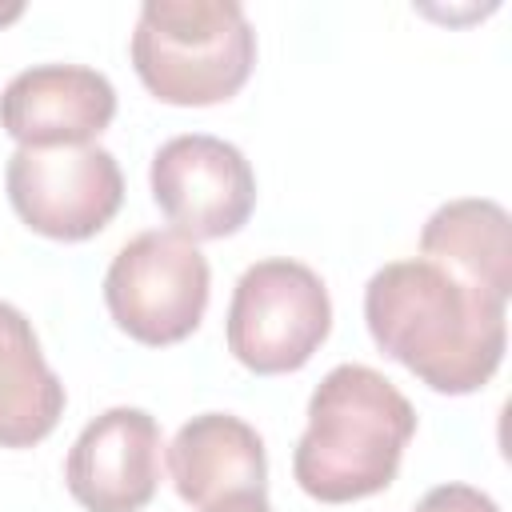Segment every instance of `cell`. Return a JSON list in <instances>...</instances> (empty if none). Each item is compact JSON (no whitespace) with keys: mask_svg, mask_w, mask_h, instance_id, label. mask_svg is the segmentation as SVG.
<instances>
[{"mask_svg":"<svg viewBox=\"0 0 512 512\" xmlns=\"http://www.w3.org/2000/svg\"><path fill=\"white\" fill-rule=\"evenodd\" d=\"M412 432L416 412L388 376L368 364H340L308 400V428L292 452V476L324 504L376 496L396 480Z\"/></svg>","mask_w":512,"mask_h":512,"instance_id":"obj_2","label":"cell"},{"mask_svg":"<svg viewBox=\"0 0 512 512\" xmlns=\"http://www.w3.org/2000/svg\"><path fill=\"white\" fill-rule=\"evenodd\" d=\"M168 472L180 500L204 512L220 500L264 492V480H268L264 440L240 416L204 412V416H192L172 436Z\"/></svg>","mask_w":512,"mask_h":512,"instance_id":"obj_10","label":"cell"},{"mask_svg":"<svg viewBox=\"0 0 512 512\" xmlns=\"http://www.w3.org/2000/svg\"><path fill=\"white\" fill-rule=\"evenodd\" d=\"M152 200L184 240H220L248 224L256 176L244 152L220 136H172L152 156Z\"/></svg>","mask_w":512,"mask_h":512,"instance_id":"obj_7","label":"cell"},{"mask_svg":"<svg viewBox=\"0 0 512 512\" xmlns=\"http://www.w3.org/2000/svg\"><path fill=\"white\" fill-rule=\"evenodd\" d=\"M20 16V4H12V8H0V24H8V20H16Z\"/></svg>","mask_w":512,"mask_h":512,"instance_id":"obj_15","label":"cell"},{"mask_svg":"<svg viewBox=\"0 0 512 512\" xmlns=\"http://www.w3.org/2000/svg\"><path fill=\"white\" fill-rule=\"evenodd\" d=\"M64 480L88 512H140L160 484V424L144 408L100 412L76 436Z\"/></svg>","mask_w":512,"mask_h":512,"instance_id":"obj_8","label":"cell"},{"mask_svg":"<svg viewBox=\"0 0 512 512\" xmlns=\"http://www.w3.org/2000/svg\"><path fill=\"white\" fill-rule=\"evenodd\" d=\"M64 416V384L48 368L20 308L0 300V448L40 444Z\"/></svg>","mask_w":512,"mask_h":512,"instance_id":"obj_12","label":"cell"},{"mask_svg":"<svg viewBox=\"0 0 512 512\" xmlns=\"http://www.w3.org/2000/svg\"><path fill=\"white\" fill-rule=\"evenodd\" d=\"M416 512H500L492 496H484L480 488H468V484H440L432 488Z\"/></svg>","mask_w":512,"mask_h":512,"instance_id":"obj_13","label":"cell"},{"mask_svg":"<svg viewBox=\"0 0 512 512\" xmlns=\"http://www.w3.org/2000/svg\"><path fill=\"white\" fill-rule=\"evenodd\" d=\"M364 320L384 356L444 396L484 388L508 344V304L420 256L384 264L368 280Z\"/></svg>","mask_w":512,"mask_h":512,"instance_id":"obj_1","label":"cell"},{"mask_svg":"<svg viewBox=\"0 0 512 512\" xmlns=\"http://www.w3.org/2000/svg\"><path fill=\"white\" fill-rule=\"evenodd\" d=\"M104 304L120 332L164 348L192 336L208 308V260L180 232H140L128 240L108 276Z\"/></svg>","mask_w":512,"mask_h":512,"instance_id":"obj_5","label":"cell"},{"mask_svg":"<svg viewBox=\"0 0 512 512\" xmlns=\"http://www.w3.org/2000/svg\"><path fill=\"white\" fill-rule=\"evenodd\" d=\"M420 260L508 304L512 296V224L496 200H448L420 232Z\"/></svg>","mask_w":512,"mask_h":512,"instance_id":"obj_11","label":"cell"},{"mask_svg":"<svg viewBox=\"0 0 512 512\" xmlns=\"http://www.w3.org/2000/svg\"><path fill=\"white\" fill-rule=\"evenodd\" d=\"M4 184L16 216L48 240L96 236L124 200L120 164L100 144L16 148Z\"/></svg>","mask_w":512,"mask_h":512,"instance_id":"obj_6","label":"cell"},{"mask_svg":"<svg viewBox=\"0 0 512 512\" xmlns=\"http://www.w3.org/2000/svg\"><path fill=\"white\" fill-rule=\"evenodd\" d=\"M116 116V88L84 64H36L0 92V128L20 148L92 144Z\"/></svg>","mask_w":512,"mask_h":512,"instance_id":"obj_9","label":"cell"},{"mask_svg":"<svg viewBox=\"0 0 512 512\" xmlns=\"http://www.w3.org/2000/svg\"><path fill=\"white\" fill-rule=\"evenodd\" d=\"M204 512H272V504H268V496H264V492H252V496L220 500V504H212V508H204Z\"/></svg>","mask_w":512,"mask_h":512,"instance_id":"obj_14","label":"cell"},{"mask_svg":"<svg viewBox=\"0 0 512 512\" xmlns=\"http://www.w3.org/2000/svg\"><path fill=\"white\" fill-rule=\"evenodd\" d=\"M256 32L236 0H148L132 32L140 84L180 108H208L244 88Z\"/></svg>","mask_w":512,"mask_h":512,"instance_id":"obj_3","label":"cell"},{"mask_svg":"<svg viewBox=\"0 0 512 512\" xmlns=\"http://www.w3.org/2000/svg\"><path fill=\"white\" fill-rule=\"evenodd\" d=\"M332 328L324 280L296 260L244 268L228 304V352L256 376L296 372Z\"/></svg>","mask_w":512,"mask_h":512,"instance_id":"obj_4","label":"cell"}]
</instances>
